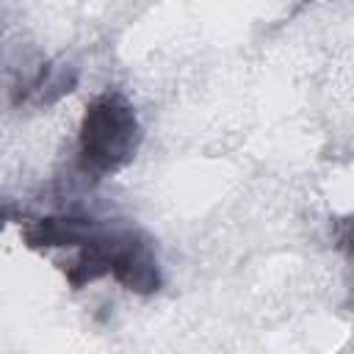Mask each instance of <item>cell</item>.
<instances>
[{
	"mask_svg": "<svg viewBox=\"0 0 354 354\" xmlns=\"http://www.w3.org/2000/svg\"><path fill=\"white\" fill-rule=\"evenodd\" d=\"M141 141L133 105L116 94H100L80 124V169L86 174H108L122 169Z\"/></svg>",
	"mask_w": 354,
	"mask_h": 354,
	"instance_id": "obj_1",
	"label": "cell"
}]
</instances>
